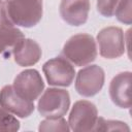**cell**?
Instances as JSON below:
<instances>
[{
	"mask_svg": "<svg viewBox=\"0 0 132 132\" xmlns=\"http://www.w3.org/2000/svg\"><path fill=\"white\" fill-rule=\"evenodd\" d=\"M63 56L76 66H86L97 57L96 42L93 36L79 33L70 37L63 46Z\"/></svg>",
	"mask_w": 132,
	"mask_h": 132,
	"instance_id": "6da1fadb",
	"label": "cell"
},
{
	"mask_svg": "<svg viewBox=\"0 0 132 132\" xmlns=\"http://www.w3.org/2000/svg\"><path fill=\"white\" fill-rule=\"evenodd\" d=\"M9 19L13 25L31 28L42 18V0H6Z\"/></svg>",
	"mask_w": 132,
	"mask_h": 132,
	"instance_id": "7a4b0ae2",
	"label": "cell"
},
{
	"mask_svg": "<svg viewBox=\"0 0 132 132\" xmlns=\"http://www.w3.org/2000/svg\"><path fill=\"white\" fill-rule=\"evenodd\" d=\"M70 106V96L66 90L48 88L44 91L38 101L39 113L48 119L62 118Z\"/></svg>",
	"mask_w": 132,
	"mask_h": 132,
	"instance_id": "3957f363",
	"label": "cell"
},
{
	"mask_svg": "<svg viewBox=\"0 0 132 132\" xmlns=\"http://www.w3.org/2000/svg\"><path fill=\"white\" fill-rule=\"evenodd\" d=\"M97 119L98 111L95 104L87 100H79L72 106L68 125L71 130L76 132L94 131Z\"/></svg>",
	"mask_w": 132,
	"mask_h": 132,
	"instance_id": "277c9868",
	"label": "cell"
},
{
	"mask_svg": "<svg viewBox=\"0 0 132 132\" xmlns=\"http://www.w3.org/2000/svg\"><path fill=\"white\" fill-rule=\"evenodd\" d=\"M42 71L51 86L68 87L74 79L75 70L72 64L63 57H56L46 61Z\"/></svg>",
	"mask_w": 132,
	"mask_h": 132,
	"instance_id": "5b68a950",
	"label": "cell"
},
{
	"mask_svg": "<svg viewBox=\"0 0 132 132\" xmlns=\"http://www.w3.org/2000/svg\"><path fill=\"white\" fill-rule=\"evenodd\" d=\"M99 53L103 58L116 59L125 53V37L120 27L103 28L97 35Z\"/></svg>",
	"mask_w": 132,
	"mask_h": 132,
	"instance_id": "8992f818",
	"label": "cell"
},
{
	"mask_svg": "<svg viewBox=\"0 0 132 132\" xmlns=\"http://www.w3.org/2000/svg\"><path fill=\"white\" fill-rule=\"evenodd\" d=\"M104 78L105 74L100 66H87L76 74L75 90L84 97H92L101 91L104 85Z\"/></svg>",
	"mask_w": 132,
	"mask_h": 132,
	"instance_id": "52a82bcc",
	"label": "cell"
},
{
	"mask_svg": "<svg viewBox=\"0 0 132 132\" xmlns=\"http://www.w3.org/2000/svg\"><path fill=\"white\" fill-rule=\"evenodd\" d=\"M12 87L21 97L33 102L43 91L44 82L36 69H26L16 75Z\"/></svg>",
	"mask_w": 132,
	"mask_h": 132,
	"instance_id": "ba28073f",
	"label": "cell"
},
{
	"mask_svg": "<svg viewBox=\"0 0 132 132\" xmlns=\"http://www.w3.org/2000/svg\"><path fill=\"white\" fill-rule=\"evenodd\" d=\"M0 106L20 118H27L34 110V103L21 97L12 86H4L0 91Z\"/></svg>",
	"mask_w": 132,
	"mask_h": 132,
	"instance_id": "9c48e42d",
	"label": "cell"
},
{
	"mask_svg": "<svg viewBox=\"0 0 132 132\" xmlns=\"http://www.w3.org/2000/svg\"><path fill=\"white\" fill-rule=\"evenodd\" d=\"M90 0H62L60 3L61 18L71 26L84 25L89 16Z\"/></svg>",
	"mask_w": 132,
	"mask_h": 132,
	"instance_id": "30bf717a",
	"label": "cell"
},
{
	"mask_svg": "<svg viewBox=\"0 0 132 132\" xmlns=\"http://www.w3.org/2000/svg\"><path fill=\"white\" fill-rule=\"evenodd\" d=\"M131 72L125 71L117 74L109 85V96L111 101L121 108L131 107L130 98Z\"/></svg>",
	"mask_w": 132,
	"mask_h": 132,
	"instance_id": "8fae6325",
	"label": "cell"
},
{
	"mask_svg": "<svg viewBox=\"0 0 132 132\" xmlns=\"http://www.w3.org/2000/svg\"><path fill=\"white\" fill-rule=\"evenodd\" d=\"M12 55L16 64L26 67L36 64L41 58L42 51L36 41L24 37L12 47Z\"/></svg>",
	"mask_w": 132,
	"mask_h": 132,
	"instance_id": "7c38bea8",
	"label": "cell"
},
{
	"mask_svg": "<svg viewBox=\"0 0 132 132\" xmlns=\"http://www.w3.org/2000/svg\"><path fill=\"white\" fill-rule=\"evenodd\" d=\"M23 38V32L14 27L0 28V54L4 53L9 47H13Z\"/></svg>",
	"mask_w": 132,
	"mask_h": 132,
	"instance_id": "4fadbf2b",
	"label": "cell"
},
{
	"mask_svg": "<svg viewBox=\"0 0 132 132\" xmlns=\"http://www.w3.org/2000/svg\"><path fill=\"white\" fill-rule=\"evenodd\" d=\"M38 130L40 132H68L70 130L68 123L66 122L65 119L62 118H54V119H46L42 121L38 127Z\"/></svg>",
	"mask_w": 132,
	"mask_h": 132,
	"instance_id": "5bb4252c",
	"label": "cell"
},
{
	"mask_svg": "<svg viewBox=\"0 0 132 132\" xmlns=\"http://www.w3.org/2000/svg\"><path fill=\"white\" fill-rule=\"evenodd\" d=\"M131 0H119V3L116 7L114 14L119 22L131 25L132 23V12H131Z\"/></svg>",
	"mask_w": 132,
	"mask_h": 132,
	"instance_id": "9a60e30c",
	"label": "cell"
},
{
	"mask_svg": "<svg viewBox=\"0 0 132 132\" xmlns=\"http://www.w3.org/2000/svg\"><path fill=\"white\" fill-rule=\"evenodd\" d=\"M129 131L130 128L126 125V123L120 121H112V120H105L103 118L97 119V123L95 126L94 131Z\"/></svg>",
	"mask_w": 132,
	"mask_h": 132,
	"instance_id": "2e32d148",
	"label": "cell"
},
{
	"mask_svg": "<svg viewBox=\"0 0 132 132\" xmlns=\"http://www.w3.org/2000/svg\"><path fill=\"white\" fill-rule=\"evenodd\" d=\"M20 129V122L10 112L4 108H0V131L13 132Z\"/></svg>",
	"mask_w": 132,
	"mask_h": 132,
	"instance_id": "e0dca14e",
	"label": "cell"
},
{
	"mask_svg": "<svg viewBox=\"0 0 132 132\" xmlns=\"http://www.w3.org/2000/svg\"><path fill=\"white\" fill-rule=\"evenodd\" d=\"M119 0H97V10L103 16H112Z\"/></svg>",
	"mask_w": 132,
	"mask_h": 132,
	"instance_id": "ac0fdd59",
	"label": "cell"
},
{
	"mask_svg": "<svg viewBox=\"0 0 132 132\" xmlns=\"http://www.w3.org/2000/svg\"><path fill=\"white\" fill-rule=\"evenodd\" d=\"M14 25L8 15L6 1L0 0V28H11Z\"/></svg>",
	"mask_w": 132,
	"mask_h": 132,
	"instance_id": "d6986e66",
	"label": "cell"
}]
</instances>
